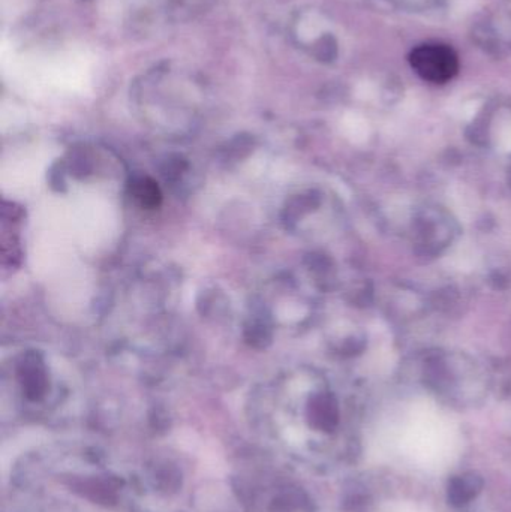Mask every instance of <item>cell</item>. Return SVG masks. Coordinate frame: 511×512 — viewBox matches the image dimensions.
<instances>
[{
    "label": "cell",
    "instance_id": "cell-1",
    "mask_svg": "<svg viewBox=\"0 0 511 512\" xmlns=\"http://www.w3.org/2000/svg\"><path fill=\"white\" fill-rule=\"evenodd\" d=\"M398 451L420 468H446L458 454L452 430L431 420L417 421L402 433Z\"/></svg>",
    "mask_w": 511,
    "mask_h": 512
},
{
    "label": "cell",
    "instance_id": "cell-2",
    "mask_svg": "<svg viewBox=\"0 0 511 512\" xmlns=\"http://www.w3.org/2000/svg\"><path fill=\"white\" fill-rule=\"evenodd\" d=\"M410 63L416 74L435 84L447 83L459 71L458 54L444 44H423L410 54Z\"/></svg>",
    "mask_w": 511,
    "mask_h": 512
},
{
    "label": "cell",
    "instance_id": "cell-3",
    "mask_svg": "<svg viewBox=\"0 0 511 512\" xmlns=\"http://www.w3.org/2000/svg\"><path fill=\"white\" fill-rule=\"evenodd\" d=\"M380 512H431L411 502H390L384 505Z\"/></svg>",
    "mask_w": 511,
    "mask_h": 512
}]
</instances>
